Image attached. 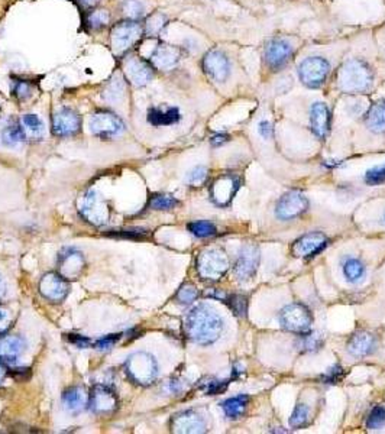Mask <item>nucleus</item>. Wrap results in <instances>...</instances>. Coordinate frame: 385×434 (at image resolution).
Returning <instances> with one entry per match:
<instances>
[{
	"instance_id": "nucleus-1",
	"label": "nucleus",
	"mask_w": 385,
	"mask_h": 434,
	"mask_svg": "<svg viewBox=\"0 0 385 434\" xmlns=\"http://www.w3.org/2000/svg\"><path fill=\"white\" fill-rule=\"evenodd\" d=\"M184 332L191 342L203 346L212 345L223 332V320L211 305L199 304L186 316Z\"/></svg>"
},
{
	"instance_id": "nucleus-2",
	"label": "nucleus",
	"mask_w": 385,
	"mask_h": 434,
	"mask_svg": "<svg viewBox=\"0 0 385 434\" xmlns=\"http://www.w3.org/2000/svg\"><path fill=\"white\" fill-rule=\"evenodd\" d=\"M338 87L346 94H362L374 86V71L362 60L352 58L343 62L338 71Z\"/></svg>"
},
{
	"instance_id": "nucleus-3",
	"label": "nucleus",
	"mask_w": 385,
	"mask_h": 434,
	"mask_svg": "<svg viewBox=\"0 0 385 434\" xmlns=\"http://www.w3.org/2000/svg\"><path fill=\"white\" fill-rule=\"evenodd\" d=\"M125 371L129 379L142 387L151 385L158 375V365L152 355L147 352H136L127 358Z\"/></svg>"
},
{
	"instance_id": "nucleus-4",
	"label": "nucleus",
	"mask_w": 385,
	"mask_h": 434,
	"mask_svg": "<svg viewBox=\"0 0 385 434\" xmlns=\"http://www.w3.org/2000/svg\"><path fill=\"white\" fill-rule=\"evenodd\" d=\"M229 269V258L219 248H207L197 256V271L203 280L217 281Z\"/></svg>"
},
{
	"instance_id": "nucleus-5",
	"label": "nucleus",
	"mask_w": 385,
	"mask_h": 434,
	"mask_svg": "<svg viewBox=\"0 0 385 434\" xmlns=\"http://www.w3.org/2000/svg\"><path fill=\"white\" fill-rule=\"evenodd\" d=\"M281 326L297 334H307L313 325V316L306 305L293 302L288 304L280 313Z\"/></svg>"
},
{
	"instance_id": "nucleus-6",
	"label": "nucleus",
	"mask_w": 385,
	"mask_h": 434,
	"mask_svg": "<svg viewBox=\"0 0 385 434\" xmlns=\"http://www.w3.org/2000/svg\"><path fill=\"white\" fill-rule=\"evenodd\" d=\"M330 73V64L322 57H309L298 66L300 82L309 89L322 87Z\"/></svg>"
},
{
	"instance_id": "nucleus-7",
	"label": "nucleus",
	"mask_w": 385,
	"mask_h": 434,
	"mask_svg": "<svg viewBox=\"0 0 385 434\" xmlns=\"http://www.w3.org/2000/svg\"><path fill=\"white\" fill-rule=\"evenodd\" d=\"M78 210L82 216L94 226H102L109 221L110 208L107 201L99 195L98 191L89 190L78 204Z\"/></svg>"
},
{
	"instance_id": "nucleus-8",
	"label": "nucleus",
	"mask_w": 385,
	"mask_h": 434,
	"mask_svg": "<svg viewBox=\"0 0 385 434\" xmlns=\"http://www.w3.org/2000/svg\"><path fill=\"white\" fill-rule=\"evenodd\" d=\"M143 35V28L138 21L126 19L111 28L110 41L116 53H125L132 48Z\"/></svg>"
},
{
	"instance_id": "nucleus-9",
	"label": "nucleus",
	"mask_w": 385,
	"mask_h": 434,
	"mask_svg": "<svg viewBox=\"0 0 385 434\" xmlns=\"http://www.w3.org/2000/svg\"><path fill=\"white\" fill-rule=\"evenodd\" d=\"M89 127L93 135L99 136L102 139H110V138L119 136L126 129L123 120L118 115L111 114V111H106V110L94 114L90 119Z\"/></svg>"
},
{
	"instance_id": "nucleus-10",
	"label": "nucleus",
	"mask_w": 385,
	"mask_h": 434,
	"mask_svg": "<svg viewBox=\"0 0 385 434\" xmlns=\"http://www.w3.org/2000/svg\"><path fill=\"white\" fill-rule=\"evenodd\" d=\"M293 55V46L283 38H272L264 48V61L271 71H280Z\"/></svg>"
},
{
	"instance_id": "nucleus-11",
	"label": "nucleus",
	"mask_w": 385,
	"mask_h": 434,
	"mask_svg": "<svg viewBox=\"0 0 385 434\" xmlns=\"http://www.w3.org/2000/svg\"><path fill=\"white\" fill-rule=\"evenodd\" d=\"M123 73L127 82L136 87H143L147 86L154 77V66L150 62V60H143L141 57L132 55L125 60Z\"/></svg>"
},
{
	"instance_id": "nucleus-12",
	"label": "nucleus",
	"mask_w": 385,
	"mask_h": 434,
	"mask_svg": "<svg viewBox=\"0 0 385 434\" xmlns=\"http://www.w3.org/2000/svg\"><path fill=\"white\" fill-rule=\"evenodd\" d=\"M116 392L106 385H96L89 394V408L98 415H109L118 408Z\"/></svg>"
},
{
	"instance_id": "nucleus-13",
	"label": "nucleus",
	"mask_w": 385,
	"mask_h": 434,
	"mask_svg": "<svg viewBox=\"0 0 385 434\" xmlns=\"http://www.w3.org/2000/svg\"><path fill=\"white\" fill-rule=\"evenodd\" d=\"M309 208L307 197L300 191H288L276 206V216L281 220H292Z\"/></svg>"
},
{
	"instance_id": "nucleus-14",
	"label": "nucleus",
	"mask_w": 385,
	"mask_h": 434,
	"mask_svg": "<svg viewBox=\"0 0 385 434\" xmlns=\"http://www.w3.org/2000/svg\"><path fill=\"white\" fill-rule=\"evenodd\" d=\"M240 180L233 174H223L212 183L211 199L216 206L226 207L232 203L239 190Z\"/></svg>"
},
{
	"instance_id": "nucleus-15",
	"label": "nucleus",
	"mask_w": 385,
	"mask_h": 434,
	"mask_svg": "<svg viewBox=\"0 0 385 434\" xmlns=\"http://www.w3.org/2000/svg\"><path fill=\"white\" fill-rule=\"evenodd\" d=\"M39 293L48 301L61 302L67 298L70 285L60 272H48L39 281Z\"/></svg>"
},
{
	"instance_id": "nucleus-16",
	"label": "nucleus",
	"mask_w": 385,
	"mask_h": 434,
	"mask_svg": "<svg viewBox=\"0 0 385 434\" xmlns=\"http://www.w3.org/2000/svg\"><path fill=\"white\" fill-rule=\"evenodd\" d=\"M202 67L206 75L216 83H224L231 74L229 58L219 50L208 51L203 58Z\"/></svg>"
},
{
	"instance_id": "nucleus-17",
	"label": "nucleus",
	"mask_w": 385,
	"mask_h": 434,
	"mask_svg": "<svg viewBox=\"0 0 385 434\" xmlns=\"http://www.w3.org/2000/svg\"><path fill=\"white\" fill-rule=\"evenodd\" d=\"M51 127L55 136L61 138L73 136L80 131V127H82V118H80L75 110L70 107H62L54 114Z\"/></svg>"
},
{
	"instance_id": "nucleus-18",
	"label": "nucleus",
	"mask_w": 385,
	"mask_h": 434,
	"mask_svg": "<svg viewBox=\"0 0 385 434\" xmlns=\"http://www.w3.org/2000/svg\"><path fill=\"white\" fill-rule=\"evenodd\" d=\"M329 244V239L322 232H310L298 237L292 246V252L296 258H310L322 252Z\"/></svg>"
},
{
	"instance_id": "nucleus-19",
	"label": "nucleus",
	"mask_w": 385,
	"mask_h": 434,
	"mask_svg": "<svg viewBox=\"0 0 385 434\" xmlns=\"http://www.w3.org/2000/svg\"><path fill=\"white\" fill-rule=\"evenodd\" d=\"M86 269V260L83 253L77 249H67L60 255L58 260V272L69 280H77Z\"/></svg>"
},
{
	"instance_id": "nucleus-20",
	"label": "nucleus",
	"mask_w": 385,
	"mask_h": 434,
	"mask_svg": "<svg viewBox=\"0 0 385 434\" xmlns=\"http://www.w3.org/2000/svg\"><path fill=\"white\" fill-rule=\"evenodd\" d=\"M258 264H260L258 248H256L253 244H248L239 253V258L235 264V275L240 281L251 280L255 275Z\"/></svg>"
},
{
	"instance_id": "nucleus-21",
	"label": "nucleus",
	"mask_w": 385,
	"mask_h": 434,
	"mask_svg": "<svg viewBox=\"0 0 385 434\" xmlns=\"http://www.w3.org/2000/svg\"><path fill=\"white\" fill-rule=\"evenodd\" d=\"M181 55L183 53L179 46L161 42L154 48V51L150 57V62L152 64L154 69L168 71L177 66L181 60Z\"/></svg>"
},
{
	"instance_id": "nucleus-22",
	"label": "nucleus",
	"mask_w": 385,
	"mask_h": 434,
	"mask_svg": "<svg viewBox=\"0 0 385 434\" xmlns=\"http://www.w3.org/2000/svg\"><path fill=\"white\" fill-rule=\"evenodd\" d=\"M171 431L180 434H199L206 431V422L203 417L192 411L187 410L183 413L175 414L171 420Z\"/></svg>"
},
{
	"instance_id": "nucleus-23",
	"label": "nucleus",
	"mask_w": 385,
	"mask_h": 434,
	"mask_svg": "<svg viewBox=\"0 0 385 434\" xmlns=\"http://www.w3.org/2000/svg\"><path fill=\"white\" fill-rule=\"evenodd\" d=\"M330 123H332V115L330 110L325 103H314L310 109V125L313 134L325 139L330 132Z\"/></svg>"
},
{
	"instance_id": "nucleus-24",
	"label": "nucleus",
	"mask_w": 385,
	"mask_h": 434,
	"mask_svg": "<svg viewBox=\"0 0 385 434\" xmlns=\"http://www.w3.org/2000/svg\"><path fill=\"white\" fill-rule=\"evenodd\" d=\"M26 349V342L21 336L6 334L0 337V361L5 363H15Z\"/></svg>"
},
{
	"instance_id": "nucleus-25",
	"label": "nucleus",
	"mask_w": 385,
	"mask_h": 434,
	"mask_svg": "<svg viewBox=\"0 0 385 434\" xmlns=\"http://www.w3.org/2000/svg\"><path fill=\"white\" fill-rule=\"evenodd\" d=\"M375 346H377L375 336L366 330H359L349 339L348 352L355 358H364L371 355L375 350Z\"/></svg>"
},
{
	"instance_id": "nucleus-26",
	"label": "nucleus",
	"mask_w": 385,
	"mask_h": 434,
	"mask_svg": "<svg viewBox=\"0 0 385 434\" xmlns=\"http://www.w3.org/2000/svg\"><path fill=\"white\" fill-rule=\"evenodd\" d=\"M62 406L70 413H80L89 406V394H86L84 388L73 387L62 394Z\"/></svg>"
},
{
	"instance_id": "nucleus-27",
	"label": "nucleus",
	"mask_w": 385,
	"mask_h": 434,
	"mask_svg": "<svg viewBox=\"0 0 385 434\" xmlns=\"http://www.w3.org/2000/svg\"><path fill=\"white\" fill-rule=\"evenodd\" d=\"M181 115L177 107H151L148 110V122L152 126H170L180 122Z\"/></svg>"
},
{
	"instance_id": "nucleus-28",
	"label": "nucleus",
	"mask_w": 385,
	"mask_h": 434,
	"mask_svg": "<svg viewBox=\"0 0 385 434\" xmlns=\"http://www.w3.org/2000/svg\"><path fill=\"white\" fill-rule=\"evenodd\" d=\"M365 125L368 129L374 134L385 132V100L375 103L370 110H368Z\"/></svg>"
},
{
	"instance_id": "nucleus-29",
	"label": "nucleus",
	"mask_w": 385,
	"mask_h": 434,
	"mask_svg": "<svg viewBox=\"0 0 385 434\" xmlns=\"http://www.w3.org/2000/svg\"><path fill=\"white\" fill-rule=\"evenodd\" d=\"M249 398L247 395H238V397H232L229 399L224 401L222 404V408L226 414L229 419H238V417L242 415L247 410Z\"/></svg>"
},
{
	"instance_id": "nucleus-30",
	"label": "nucleus",
	"mask_w": 385,
	"mask_h": 434,
	"mask_svg": "<svg viewBox=\"0 0 385 434\" xmlns=\"http://www.w3.org/2000/svg\"><path fill=\"white\" fill-rule=\"evenodd\" d=\"M109 22H110V13L106 9H91L84 19V25L90 30H100L106 28Z\"/></svg>"
},
{
	"instance_id": "nucleus-31",
	"label": "nucleus",
	"mask_w": 385,
	"mask_h": 434,
	"mask_svg": "<svg viewBox=\"0 0 385 434\" xmlns=\"http://www.w3.org/2000/svg\"><path fill=\"white\" fill-rule=\"evenodd\" d=\"M12 94L16 99L25 102L34 94V84L29 80L21 77H12Z\"/></svg>"
},
{
	"instance_id": "nucleus-32",
	"label": "nucleus",
	"mask_w": 385,
	"mask_h": 434,
	"mask_svg": "<svg viewBox=\"0 0 385 434\" xmlns=\"http://www.w3.org/2000/svg\"><path fill=\"white\" fill-rule=\"evenodd\" d=\"M25 141V131L21 125H8L2 131V142L6 147H16Z\"/></svg>"
},
{
	"instance_id": "nucleus-33",
	"label": "nucleus",
	"mask_w": 385,
	"mask_h": 434,
	"mask_svg": "<svg viewBox=\"0 0 385 434\" xmlns=\"http://www.w3.org/2000/svg\"><path fill=\"white\" fill-rule=\"evenodd\" d=\"M167 22H168V19H167L165 15L159 13V12L152 13L147 19L145 26H143V32L148 34L150 37H156L164 30V28L167 26Z\"/></svg>"
},
{
	"instance_id": "nucleus-34",
	"label": "nucleus",
	"mask_w": 385,
	"mask_h": 434,
	"mask_svg": "<svg viewBox=\"0 0 385 434\" xmlns=\"http://www.w3.org/2000/svg\"><path fill=\"white\" fill-rule=\"evenodd\" d=\"M343 274H345L348 281L358 282L364 277V274H365V266H364V264L359 260L349 258L343 264Z\"/></svg>"
},
{
	"instance_id": "nucleus-35",
	"label": "nucleus",
	"mask_w": 385,
	"mask_h": 434,
	"mask_svg": "<svg viewBox=\"0 0 385 434\" xmlns=\"http://www.w3.org/2000/svg\"><path fill=\"white\" fill-rule=\"evenodd\" d=\"M188 230L197 237H211L216 235V226L212 221H207V220H199V221L190 223Z\"/></svg>"
},
{
	"instance_id": "nucleus-36",
	"label": "nucleus",
	"mask_w": 385,
	"mask_h": 434,
	"mask_svg": "<svg viewBox=\"0 0 385 434\" xmlns=\"http://www.w3.org/2000/svg\"><path fill=\"white\" fill-rule=\"evenodd\" d=\"M22 126L25 127L28 132H30L32 135H34L35 138H42L44 136L45 127H44L42 120L37 115H25L22 118Z\"/></svg>"
},
{
	"instance_id": "nucleus-37",
	"label": "nucleus",
	"mask_w": 385,
	"mask_h": 434,
	"mask_svg": "<svg viewBox=\"0 0 385 434\" xmlns=\"http://www.w3.org/2000/svg\"><path fill=\"white\" fill-rule=\"evenodd\" d=\"M123 91L125 90H123L122 80L116 77L115 80H111L109 86L106 87V90L103 93V98H105V100H107L110 103H116L123 98Z\"/></svg>"
},
{
	"instance_id": "nucleus-38",
	"label": "nucleus",
	"mask_w": 385,
	"mask_h": 434,
	"mask_svg": "<svg viewBox=\"0 0 385 434\" xmlns=\"http://www.w3.org/2000/svg\"><path fill=\"white\" fill-rule=\"evenodd\" d=\"M122 10L127 19L136 21L142 18L143 13H145V6H143L139 0H125L122 3Z\"/></svg>"
},
{
	"instance_id": "nucleus-39",
	"label": "nucleus",
	"mask_w": 385,
	"mask_h": 434,
	"mask_svg": "<svg viewBox=\"0 0 385 434\" xmlns=\"http://www.w3.org/2000/svg\"><path fill=\"white\" fill-rule=\"evenodd\" d=\"M309 415H310V411L306 404H297L290 419V426L293 428H301L304 426H307Z\"/></svg>"
},
{
	"instance_id": "nucleus-40",
	"label": "nucleus",
	"mask_w": 385,
	"mask_h": 434,
	"mask_svg": "<svg viewBox=\"0 0 385 434\" xmlns=\"http://www.w3.org/2000/svg\"><path fill=\"white\" fill-rule=\"evenodd\" d=\"M384 424H385V407L377 406L373 408L370 415H368L366 427L370 430H377L381 428Z\"/></svg>"
},
{
	"instance_id": "nucleus-41",
	"label": "nucleus",
	"mask_w": 385,
	"mask_h": 434,
	"mask_svg": "<svg viewBox=\"0 0 385 434\" xmlns=\"http://www.w3.org/2000/svg\"><path fill=\"white\" fill-rule=\"evenodd\" d=\"M197 297H199V291L196 285H192V284L181 285L177 296H175V298H177L180 304H191L192 301H196Z\"/></svg>"
},
{
	"instance_id": "nucleus-42",
	"label": "nucleus",
	"mask_w": 385,
	"mask_h": 434,
	"mask_svg": "<svg viewBox=\"0 0 385 434\" xmlns=\"http://www.w3.org/2000/svg\"><path fill=\"white\" fill-rule=\"evenodd\" d=\"M365 183L368 186H379L385 183V164L371 168L365 174Z\"/></svg>"
},
{
	"instance_id": "nucleus-43",
	"label": "nucleus",
	"mask_w": 385,
	"mask_h": 434,
	"mask_svg": "<svg viewBox=\"0 0 385 434\" xmlns=\"http://www.w3.org/2000/svg\"><path fill=\"white\" fill-rule=\"evenodd\" d=\"M177 204L179 201L171 196H154L150 201V206L154 210H170Z\"/></svg>"
},
{
	"instance_id": "nucleus-44",
	"label": "nucleus",
	"mask_w": 385,
	"mask_h": 434,
	"mask_svg": "<svg viewBox=\"0 0 385 434\" xmlns=\"http://www.w3.org/2000/svg\"><path fill=\"white\" fill-rule=\"evenodd\" d=\"M206 179H207V168L206 167H196L188 174L187 183L192 187H199L206 181Z\"/></svg>"
},
{
	"instance_id": "nucleus-45",
	"label": "nucleus",
	"mask_w": 385,
	"mask_h": 434,
	"mask_svg": "<svg viewBox=\"0 0 385 434\" xmlns=\"http://www.w3.org/2000/svg\"><path fill=\"white\" fill-rule=\"evenodd\" d=\"M229 307L232 309V311L238 316H244L247 311V298L242 296H232L228 300Z\"/></svg>"
},
{
	"instance_id": "nucleus-46",
	"label": "nucleus",
	"mask_w": 385,
	"mask_h": 434,
	"mask_svg": "<svg viewBox=\"0 0 385 434\" xmlns=\"http://www.w3.org/2000/svg\"><path fill=\"white\" fill-rule=\"evenodd\" d=\"M322 339H319L317 336L312 334V336H304L301 339V343H300V347L303 350L306 352H310V350H317L320 346H322Z\"/></svg>"
},
{
	"instance_id": "nucleus-47",
	"label": "nucleus",
	"mask_w": 385,
	"mask_h": 434,
	"mask_svg": "<svg viewBox=\"0 0 385 434\" xmlns=\"http://www.w3.org/2000/svg\"><path fill=\"white\" fill-rule=\"evenodd\" d=\"M119 339H120V334H109V336H105L103 339L96 342L94 346H96V349H99V350H107L114 346Z\"/></svg>"
},
{
	"instance_id": "nucleus-48",
	"label": "nucleus",
	"mask_w": 385,
	"mask_h": 434,
	"mask_svg": "<svg viewBox=\"0 0 385 434\" xmlns=\"http://www.w3.org/2000/svg\"><path fill=\"white\" fill-rule=\"evenodd\" d=\"M226 385H228L226 381H211V382L206 383L204 391H206L207 394L216 395V394H220L222 391L226 390Z\"/></svg>"
},
{
	"instance_id": "nucleus-49",
	"label": "nucleus",
	"mask_w": 385,
	"mask_h": 434,
	"mask_svg": "<svg viewBox=\"0 0 385 434\" xmlns=\"http://www.w3.org/2000/svg\"><path fill=\"white\" fill-rule=\"evenodd\" d=\"M10 326H12V313L5 307H0V334L5 333Z\"/></svg>"
},
{
	"instance_id": "nucleus-50",
	"label": "nucleus",
	"mask_w": 385,
	"mask_h": 434,
	"mask_svg": "<svg viewBox=\"0 0 385 434\" xmlns=\"http://www.w3.org/2000/svg\"><path fill=\"white\" fill-rule=\"evenodd\" d=\"M341 374H342V368L341 366H334L333 369H330V371L323 377V382L325 383H334L341 381Z\"/></svg>"
},
{
	"instance_id": "nucleus-51",
	"label": "nucleus",
	"mask_w": 385,
	"mask_h": 434,
	"mask_svg": "<svg viewBox=\"0 0 385 434\" xmlns=\"http://www.w3.org/2000/svg\"><path fill=\"white\" fill-rule=\"evenodd\" d=\"M111 236H120V237H134V239H143L147 236L145 230H119L116 233H110Z\"/></svg>"
},
{
	"instance_id": "nucleus-52",
	"label": "nucleus",
	"mask_w": 385,
	"mask_h": 434,
	"mask_svg": "<svg viewBox=\"0 0 385 434\" xmlns=\"http://www.w3.org/2000/svg\"><path fill=\"white\" fill-rule=\"evenodd\" d=\"M260 134L264 136V138H271L272 136V125L268 122V120H262L260 123V127H258Z\"/></svg>"
},
{
	"instance_id": "nucleus-53",
	"label": "nucleus",
	"mask_w": 385,
	"mask_h": 434,
	"mask_svg": "<svg viewBox=\"0 0 385 434\" xmlns=\"http://www.w3.org/2000/svg\"><path fill=\"white\" fill-rule=\"evenodd\" d=\"M69 339H70V342L75 343L78 347H87V346L90 345V341H89V339H86V337H83V336L70 334Z\"/></svg>"
},
{
	"instance_id": "nucleus-54",
	"label": "nucleus",
	"mask_w": 385,
	"mask_h": 434,
	"mask_svg": "<svg viewBox=\"0 0 385 434\" xmlns=\"http://www.w3.org/2000/svg\"><path fill=\"white\" fill-rule=\"evenodd\" d=\"M77 3L80 8L83 9H94L96 6H98L100 3V0H77Z\"/></svg>"
},
{
	"instance_id": "nucleus-55",
	"label": "nucleus",
	"mask_w": 385,
	"mask_h": 434,
	"mask_svg": "<svg viewBox=\"0 0 385 434\" xmlns=\"http://www.w3.org/2000/svg\"><path fill=\"white\" fill-rule=\"evenodd\" d=\"M229 141V136L228 135H223V134H219V135H215L212 138V145H215V147H219V145H223L224 142Z\"/></svg>"
},
{
	"instance_id": "nucleus-56",
	"label": "nucleus",
	"mask_w": 385,
	"mask_h": 434,
	"mask_svg": "<svg viewBox=\"0 0 385 434\" xmlns=\"http://www.w3.org/2000/svg\"><path fill=\"white\" fill-rule=\"evenodd\" d=\"M5 294H6V282H5L3 277L0 275V300L5 297Z\"/></svg>"
},
{
	"instance_id": "nucleus-57",
	"label": "nucleus",
	"mask_w": 385,
	"mask_h": 434,
	"mask_svg": "<svg viewBox=\"0 0 385 434\" xmlns=\"http://www.w3.org/2000/svg\"><path fill=\"white\" fill-rule=\"evenodd\" d=\"M5 377H6V368H5L3 362L0 361V383H2V381H3Z\"/></svg>"
},
{
	"instance_id": "nucleus-58",
	"label": "nucleus",
	"mask_w": 385,
	"mask_h": 434,
	"mask_svg": "<svg viewBox=\"0 0 385 434\" xmlns=\"http://www.w3.org/2000/svg\"><path fill=\"white\" fill-rule=\"evenodd\" d=\"M384 219H385V216H384Z\"/></svg>"
}]
</instances>
